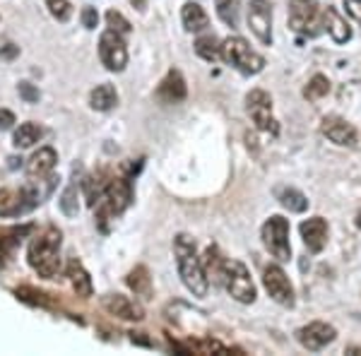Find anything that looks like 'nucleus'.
I'll return each instance as SVG.
<instances>
[{
  "mask_svg": "<svg viewBox=\"0 0 361 356\" xmlns=\"http://www.w3.org/2000/svg\"><path fill=\"white\" fill-rule=\"evenodd\" d=\"M347 354H352V356H361V347H352V349H347Z\"/></svg>",
  "mask_w": 361,
  "mask_h": 356,
  "instance_id": "nucleus-43",
  "label": "nucleus"
},
{
  "mask_svg": "<svg viewBox=\"0 0 361 356\" xmlns=\"http://www.w3.org/2000/svg\"><path fill=\"white\" fill-rule=\"evenodd\" d=\"M42 135H44V133H42V128H39L37 123H22L15 130L13 142H15V147L25 149V147H32L34 142H39V140H42Z\"/></svg>",
  "mask_w": 361,
  "mask_h": 356,
  "instance_id": "nucleus-29",
  "label": "nucleus"
},
{
  "mask_svg": "<svg viewBox=\"0 0 361 356\" xmlns=\"http://www.w3.org/2000/svg\"><path fill=\"white\" fill-rule=\"evenodd\" d=\"M248 27L253 29L260 44H272V10L267 0H250L248 5Z\"/></svg>",
  "mask_w": 361,
  "mask_h": 356,
  "instance_id": "nucleus-13",
  "label": "nucleus"
},
{
  "mask_svg": "<svg viewBox=\"0 0 361 356\" xmlns=\"http://www.w3.org/2000/svg\"><path fill=\"white\" fill-rule=\"evenodd\" d=\"M263 243L270 250L272 258H277L279 262H287L292 258V243H289V219H284L282 214H275L263 224Z\"/></svg>",
  "mask_w": 361,
  "mask_h": 356,
  "instance_id": "nucleus-7",
  "label": "nucleus"
},
{
  "mask_svg": "<svg viewBox=\"0 0 361 356\" xmlns=\"http://www.w3.org/2000/svg\"><path fill=\"white\" fill-rule=\"evenodd\" d=\"M180 22H183L185 32H205L209 27L207 13L197 3H193V0H188V3L183 5V10H180Z\"/></svg>",
  "mask_w": 361,
  "mask_h": 356,
  "instance_id": "nucleus-21",
  "label": "nucleus"
},
{
  "mask_svg": "<svg viewBox=\"0 0 361 356\" xmlns=\"http://www.w3.org/2000/svg\"><path fill=\"white\" fill-rule=\"evenodd\" d=\"M15 125V113L8 109H0V130H10Z\"/></svg>",
  "mask_w": 361,
  "mask_h": 356,
  "instance_id": "nucleus-39",
  "label": "nucleus"
},
{
  "mask_svg": "<svg viewBox=\"0 0 361 356\" xmlns=\"http://www.w3.org/2000/svg\"><path fill=\"white\" fill-rule=\"evenodd\" d=\"M102 306L106 313L116 315L121 320H133V323H140L145 318V308L140 306L137 301L128 299L123 294H106L102 296Z\"/></svg>",
  "mask_w": 361,
  "mask_h": 356,
  "instance_id": "nucleus-15",
  "label": "nucleus"
},
{
  "mask_svg": "<svg viewBox=\"0 0 361 356\" xmlns=\"http://www.w3.org/2000/svg\"><path fill=\"white\" fill-rule=\"evenodd\" d=\"M99 58H102L104 68L111 70V73H121L128 66V49L121 34H116L114 29L102 34L99 39Z\"/></svg>",
  "mask_w": 361,
  "mask_h": 356,
  "instance_id": "nucleus-9",
  "label": "nucleus"
},
{
  "mask_svg": "<svg viewBox=\"0 0 361 356\" xmlns=\"http://www.w3.org/2000/svg\"><path fill=\"white\" fill-rule=\"evenodd\" d=\"M263 284H265V291L270 294L272 301H277L279 306H287L292 308L294 306V287L289 282L287 272L282 270L279 265H267L265 272H263Z\"/></svg>",
  "mask_w": 361,
  "mask_h": 356,
  "instance_id": "nucleus-11",
  "label": "nucleus"
},
{
  "mask_svg": "<svg viewBox=\"0 0 361 356\" xmlns=\"http://www.w3.org/2000/svg\"><path fill=\"white\" fill-rule=\"evenodd\" d=\"M219 58H222L226 66L236 68L238 73H243V75H258L260 70L265 68V58L260 56L258 51L250 49L246 39H241V37L224 39Z\"/></svg>",
  "mask_w": 361,
  "mask_h": 356,
  "instance_id": "nucleus-4",
  "label": "nucleus"
},
{
  "mask_svg": "<svg viewBox=\"0 0 361 356\" xmlns=\"http://www.w3.org/2000/svg\"><path fill=\"white\" fill-rule=\"evenodd\" d=\"M299 231H301V238H304L306 248L311 250V253H320V250L325 248V243H328V221L323 217H311V219L301 221Z\"/></svg>",
  "mask_w": 361,
  "mask_h": 356,
  "instance_id": "nucleus-16",
  "label": "nucleus"
},
{
  "mask_svg": "<svg viewBox=\"0 0 361 356\" xmlns=\"http://www.w3.org/2000/svg\"><path fill=\"white\" fill-rule=\"evenodd\" d=\"M15 294H17V299H22V301H27V303H34V306H44V308L51 306L49 294H44V291H39V289H34V287H20V289L15 291Z\"/></svg>",
  "mask_w": 361,
  "mask_h": 356,
  "instance_id": "nucleus-33",
  "label": "nucleus"
},
{
  "mask_svg": "<svg viewBox=\"0 0 361 356\" xmlns=\"http://www.w3.org/2000/svg\"><path fill=\"white\" fill-rule=\"evenodd\" d=\"M185 94H188V87H185V80L178 70H169L166 78L157 87V99L164 104H180Z\"/></svg>",
  "mask_w": 361,
  "mask_h": 356,
  "instance_id": "nucleus-17",
  "label": "nucleus"
},
{
  "mask_svg": "<svg viewBox=\"0 0 361 356\" xmlns=\"http://www.w3.org/2000/svg\"><path fill=\"white\" fill-rule=\"evenodd\" d=\"M173 253H176L178 274H180V282L185 284V289L193 296H197V299L207 296L209 282L205 277V270H202V260L197 258L195 241L188 233H178V236L173 238Z\"/></svg>",
  "mask_w": 361,
  "mask_h": 356,
  "instance_id": "nucleus-1",
  "label": "nucleus"
},
{
  "mask_svg": "<svg viewBox=\"0 0 361 356\" xmlns=\"http://www.w3.org/2000/svg\"><path fill=\"white\" fill-rule=\"evenodd\" d=\"M130 342L133 344H142V347H152V342L145 337V332H130Z\"/></svg>",
  "mask_w": 361,
  "mask_h": 356,
  "instance_id": "nucleus-40",
  "label": "nucleus"
},
{
  "mask_svg": "<svg viewBox=\"0 0 361 356\" xmlns=\"http://www.w3.org/2000/svg\"><path fill=\"white\" fill-rule=\"evenodd\" d=\"M130 3L135 5L137 10H145V8H147V0H130Z\"/></svg>",
  "mask_w": 361,
  "mask_h": 356,
  "instance_id": "nucleus-42",
  "label": "nucleus"
},
{
  "mask_svg": "<svg viewBox=\"0 0 361 356\" xmlns=\"http://www.w3.org/2000/svg\"><path fill=\"white\" fill-rule=\"evenodd\" d=\"M20 94H22V99H25L27 104L39 102V90H34L29 82H20Z\"/></svg>",
  "mask_w": 361,
  "mask_h": 356,
  "instance_id": "nucleus-37",
  "label": "nucleus"
},
{
  "mask_svg": "<svg viewBox=\"0 0 361 356\" xmlns=\"http://www.w3.org/2000/svg\"><path fill=\"white\" fill-rule=\"evenodd\" d=\"M335 337H337V330L333 325L320 323V320L308 323L304 328L296 330V340H299L301 347L308 349V352H320V349H325L330 342H335Z\"/></svg>",
  "mask_w": 361,
  "mask_h": 356,
  "instance_id": "nucleus-12",
  "label": "nucleus"
},
{
  "mask_svg": "<svg viewBox=\"0 0 361 356\" xmlns=\"http://www.w3.org/2000/svg\"><path fill=\"white\" fill-rule=\"evenodd\" d=\"M39 205V192L34 188H3L0 190V217H17Z\"/></svg>",
  "mask_w": 361,
  "mask_h": 356,
  "instance_id": "nucleus-10",
  "label": "nucleus"
},
{
  "mask_svg": "<svg viewBox=\"0 0 361 356\" xmlns=\"http://www.w3.org/2000/svg\"><path fill=\"white\" fill-rule=\"evenodd\" d=\"M56 161H58V154L56 149L51 147H42L39 152H34L32 159L27 161V176L29 178H49L56 168Z\"/></svg>",
  "mask_w": 361,
  "mask_h": 356,
  "instance_id": "nucleus-18",
  "label": "nucleus"
},
{
  "mask_svg": "<svg viewBox=\"0 0 361 356\" xmlns=\"http://www.w3.org/2000/svg\"><path fill=\"white\" fill-rule=\"evenodd\" d=\"M133 202V185H130V176H116L109 180L106 192L104 197L94 205V217L97 224L102 226V231H109L106 221L116 219L118 214H123Z\"/></svg>",
  "mask_w": 361,
  "mask_h": 356,
  "instance_id": "nucleus-3",
  "label": "nucleus"
},
{
  "mask_svg": "<svg viewBox=\"0 0 361 356\" xmlns=\"http://www.w3.org/2000/svg\"><path fill=\"white\" fill-rule=\"evenodd\" d=\"M342 3H345L347 15L361 27V0H342Z\"/></svg>",
  "mask_w": 361,
  "mask_h": 356,
  "instance_id": "nucleus-36",
  "label": "nucleus"
},
{
  "mask_svg": "<svg viewBox=\"0 0 361 356\" xmlns=\"http://www.w3.org/2000/svg\"><path fill=\"white\" fill-rule=\"evenodd\" d=\"M246 111L250 116V121L255 123L258 130L267 133V135L277 137L279 135V125L272 116V97L265 90H253L246 97Z\"/></svg>",
  "mask_w": 361,
  "mask_h": 356,
  "instance_id": "nucleus-8",
  "label": "nucleus"
},
{
  "mask_svg": "<svg viewBox=\"0 0 361 356\" xmlns=\"http://www.w3.org/2000/svg\"><path fill=\"white\" fill-rule=\"evenodd\" d=\"M17 54H20V49L13 46V44H5L3 49H0V56H3V58H15Z\"/></svg>",
  "mask_w": 361,
  "mask_h": 356,
  "instance_id": "nucleus-41",
  "label": "nucleus"
},
{
  "mask_svg": "<svg viewBox=\"0 0 361 356\" xmlns=\"http://www.w3.org/2000/svg\"><path fill=\"white\" fill-rule=\"evenodd\" d=\"M106 185H109V180H104V173H94V176H87L82 180L85 197H87V202H90V207H94L97 202L102 200L104 192H106Z\"/></svg>",
  "mask_w": 361,
  "mask_h": 356,
  "instance_id": "nucleus-27",
  "label": "nucleus"
},
{
  "mask_svg": "<svg viewBox=\"0 0 361 356\" xmlns=\"http://www.w3.org/2000/svg\"><path fill=\"white\" fill-rule=\"evenodd\" d=\"M126 282L128 287L135 291V296H142V299L152 296V277H149V270L145 265H137L135 270H130Z\"/></svg>",
  "mask_w": 361,
  "mask_h": 356,
  "instance_id": "nucleus-26",
  "label": "nucleus"
},
{
  "mask_svg": "<svg viewBox=\"0 0 361 356\" xmlns=\"http://www.w3.org/2000/svg\"><path fill=\"white\" fill-rule=\"evenodd\" d=\"M219 51H222V44L217 42L214 34H202V37L195 42V54L207 63L219 61Z\"/></svg>",
  "mask_w": 361,
  "mask_h": 356,
  "instance_id": "nucleus-28",
  "label": "nucleus"
},
{
  "mask_svg": "<svg viewBox=\"0 0 361 356\" xmlns=\"http://www.w3.org/2000/svg\"><path fill=\"white\" fill-rule=\"evenodd\" d=\"M323 32H328L335 44H347L352 39V29L342 20V15L335 8H330V5L323 10Z\"/></svg>",
  "mask_w": 361,
  "mask_h": 356,
  "instance_id": "nucleus-20",
  "label": "nucleus"
},
{
  "mask_svg": "<svg viewBox=\"0 0 361 356\" xmlns=\"http://www.w3.org/2000/svg\"><path fill=\"white\" fill-rule=\"evenodd\" d=\"M106 22H109V27H111L116 34H121V37L130 32V22H128L121 13H116V10H109V13H106Z\"/></svg>",
  "mask_w": 361,
  "mask_h": 356,
  "instance_id": "nucleus-35",
  "label": "nucleus"
},
{
  "mask_svg": "<svg viewBox=\"0 0 361 356\" xmlns=\"http://www.w3.org/2000/svg\"><path fill=\"white\" fill-rule=\"evenodd\" d=\"M289 29L301 37H318L323 32V13L318 0H292L289 3Z\"/></svg>",
  "mask_w": 361,
  "mask_h": 356,
  "instance_id": "nucleus-5",
  "label": "nucleus"
},
{
  "mask_svg": "<svg viewBox=\"0 0 361 356\" xmlns=\"http://www.w3.org/2000/svg\"><path fill=\"white\" fill-rule=\"evenodd\" d=\"M34 226L27 224V226H3L0 229V267L8 262L10 255L15 253V248L20 246L22 236H27V233H32Z\"/></svg>",
  "mask_w": 361,
  "mask_h": 356,
  "instance_id": "nucleus-19",
  "label": "nucleus"
},
{
  "mask_svg": "<svg viewBox=\"0 0 361 356\" xmlns=\"http://www.w3.org/2000/svg\"><path fill=\"white\" fill-rule=\"evenodd\" d=\"M61 231L56 229V226H46L42 233H37V236L32 238V243H29V265L34 267V270L39 272V277L44 279H54L58 274V267H61V258H58V253H61Z\"/></svg>",
  "mask_w": 361,
  "mask_h": 356,
  "instance_id": "nucleus-2",
  "label": "nucleus"
},
{
  "mask_svg": "<svg viewBox=\"0 0 361 356\" xmlns=\"http://www.w3.org/2000/svg\"><path fill=\"white\" fill-rule=\"evenodd\" d=\"M320 133L330 140V142L340 145V147H354L357 145V128L347 123L340 116H325L323 123H320Z\"/></svg>",
  "mask_w": 361,
  "mask_h": 356,
  "instance_id": "nucleus-14",
  "label": "nucleus"
},
{
  "mask_svg": "<svg viewBox=\"0 0 361 356\" xmlns=\"http://www.w3.org/2000/svg\"><path fill=\"white\" fill-rule=\"evenodd\" d=\"M68 277H70V284H73L75 294L82 296V299H90L92 291H94V287H92V277L75 258L68 262Z\"/></svg>",
  "mask_w": 361,
  "mask_h": 356,
  "instance_id": "nucleus-23",
  "label": "nucleus"
},
{
  "mask_svg": "<svg viewBox=\"0 0 361 356\" xmlns=\"http://www.w3.org/2000/svg\"><path fill=\"white\" fill-rule=\"evenodd\" d=\"M202 260V270H205V277L207 282H214V284H222V277H224V265H226V258H222L217 246H209L205 250V258Z\"/></svg>",
  "mask_w": 361,
  "mask_h": 356,
  "instance_id": "nucleus-22",
  "label": "nucleus"
},
{
  "mask_svg": "<svg viewBox=\"0 0 361 356\" xmlns=\"http://www.w3.org/2000/svg\"><path fill=\"white\" fill-rule=\"evenodd\" d=\"M46 8L49 13L56 17L58 22H68L73 17V5L68 0H46Z\"/></svg>",
  "mask_w": 361,
  "mask_h": 356,
  "instance_id": "nucleus-34",
  "label": "nucleus"
},
{
  "mask_svg": "<svg viewBox=\"0 0 361 356\" xmlns=\"http://www.w3.org/2000/svg\"><path fill=\"white\" fill-rule=\"evenodd\" d=\"M82 25L87 29H97L99 25V15H97V10L94 8H85L82 10Z\"/></svg>",
  "mask_w": 361,
  "mask_h": 356,
  "instance_id": "nucleus-38",
  "label": "nucleus"
},
{
  "mask_svg": "<svg viewBox=\"0 0 361 356\" xmlns=\"http://www.w3.org/2000/svg\"><path fill=\"white\" fill-rule=\"evenodd\" d=\"M275 195H277L279 205H282L284 209H289V212L299 214V212H306V209H308V197L301 190H296V188L282 185V188L275 190Z\"/></svg>",
  "mask_w": 361,
  "mask_h": 356,
  "instance_id": "nucleus-25",
  "label": "nucleus"
},
{
  "mask_svg": "<svg viewBox=\"0 0 361 356\" xmlns=\"http://www.w3.org/2000/svg\"><path fill=\"white\" fill-rule=\"evenodd\" d=\"M116 104H118V92H116L114 85L104 82L97 85L90 94V106L94 111H111Z\"/></svg>",
  "mask_w": 361,
  "mask_h": 356,
  "instance_id": "nucleus-24",
  "label": "nucleus"
},
{
  "mask_svg": "<svg viewBox=\"0 0 361 356\" xmlns=\"http://www.w3.org/2000/svg\"><path fill=\"white\" fill-rule=\"evenodd\" d=\"M61 212L66 217H78L80 205H78V183H70L61 195Z\"/></svg>",
  "mask_w": 361,
  "mask_h": 356,
  "instance_id": "nucleus-32",
  "label": "nucleus"
},
{
  "mask_svg": "<svg viewBox=\"0 0 361 356\" xmlns=\"http://www.w3.org/2000/svg\"><path fill=\"white\" fill-rule=\"evenodd\" d=\"M222 284L231 294V299L238 301V303H253L255 296H258L253 279H250L248 267L243 265L241 260H226Z\"/></svg>",
  "mask_w": 361,
  "mask_h": 356,
  "instance_id": "nucleus-6",
  "label": "nucleus"
},
{
  "mask_svg": "<svg viewBox=\"0 0 361 356\" xmlns=\"http://www.w3.org/2000/svg\"><path fill=\"white\" fill-rule=\"evenodd\" d=\"M217 3V15L226 27H238V0H214Z\"/></svg>",
  "mask_w": 361,
  "mask_h": 356,
  "instance_id": "nucleus-31",
  "label": "nucleus"
},
{
  "mask_svg": "<svg viewBox=\"0 0 361 356\" xmlns=\"http://www.w3.org/2000/svg\"><path fill=\"white\" fill-rule=\"evenodd\" d=\"M354 224H357V229L361 231V209H359V214H357V219H354Z\"/></svg>",
  "mask_w": 361,
  "mask_h": 356,
  "instance_id": "nucleus-44",
  "label": "nucleus"
},
{
  "mask_svg": "<svg viewBox=\"0 0 361 356\" xmlns=\"http://www.w3.org/2000/svg\"><path fill=\"white\" fill-rule=\"evenodd\" d=\"M328 92H330V80L325 78V75H313L311 82L304 87V99L318 102V99L328 97Z\"/></svg>",
  "mask_w": 361,
  "mask_h": 356,
  "instance_id": "nucleus-30",
  "label": "nucleus"
}]
</instances>
